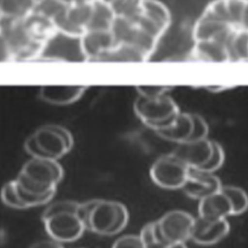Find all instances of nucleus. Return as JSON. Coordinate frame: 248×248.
<instances>
[{"mask_svg":"<svg viewBox=\"0 0 248 248\" xmlns=\"http://www.w3.org/2000/svg\"><path fill=\"white\" fill-rule=\"evenodd\" d=\"M85 89L79 85H46L41 88L40 97L51 105L65 106L78 100Z\"/></svg>","mask_w":248,"mask_h":248,"instance_id":"obj_13","label":"nucleus"},{"mask_svg":"<svg viewBox=\"0 0 248 248\" xmlns=\"http://www.w3.org/2000/svg\"><path fill=\"white\" fill-rule=\"evenodd\" d=\"M78 214L86 231L101 235L120 232L129 220L128 210L123 203L102 199L80 202Z\"/></svg>","mask_w":248,"mask_h":248,"instance_id":"obj_1","label":"nucleus"},{"mask_svg":"<svg viewBox=\"0 0 248 248\" xmlns=\"http://www.w3.org/2000/svg\"><path fill=\"white\" fill-rule=\"evenodd\" d=\"M81 38L58 29L46 44L40 58L86 60Z\"/></svg>","mask_w":248,"mask_h":248,"instance_id":"obj_7","label":"nucleus"},{"mask_svg":"<svg viewBox=\"0 0 248 248\" xmlns=\"http://www.w3.org/2000/svg\"><path fill=\"white\" fill-rule=\"evenodd\" d=\"M79 204L74 201H58L46 206L42 221L51 239L60 243L73 242L83 234L86 230L78 214Z\"/></svg>","mask_w":248,"mask_h":248,"instance_id":"obj_2","label":"nucleus"},{"mask_svg":"<svg viewBox=\"0 0 248 248\" xmlns=\"http://www.w3.org/2000/svg\"><path fill=\"white\" fill-rule=\"evenodd\" d=\"M81 39L86 60H103L117 44L111 30H89Z\"/></svg>","mask_w":248,"mask_h":248,"instance_id":"obj_11","label":"nucleus"},{"mask_svg":"<svg viewBox=\"0 0 248 248\" xmlns=\"http://www.w3.org/2000/svg\"><path fill=\"white\" fill-rule=\"evenodd\" d=\"M111 248H146V247L140 235L126 234L117 238Z\"/></svg>","mask_w":248,"mask_h":248,"instance_id":"obj_23","label":"nucleus"},{"mask_svg":"<svg viewBox=\"0 0 248 248\" xmlns=\"http://www.w3.org/2000/svg\"><path fill=\"white\" fill-rule=\"evenodd\" d=\"M169 90L170 87L163 85H140L137 87L139 95L146 98H157L166 95Z\"/></svg>","mask_w":248,"mask_h":248,"instance_id":"obj_24","label":"nucleus"},{"mask_svg":"<svg viewBox=\"0 0 248 248\" xmlns=\"http://www.w3.org/2000/svg\"><path fill=\"white\" fill-rule=\"evenodd\" d=\"M212 151L213 140L204 139L177 144L171 153L190 168L201 169L209 161Z\"/></svg>","mask_w":248,"mask_h":248,"instance_id":"obj_10","label":"nucleus"},{"mask_svg":"<svg viewBox=\"0 0 248 248\" xmlns=\"http://www.w3.org/2000/svg\"><path fill=\"white\" fill-rule=\"evenodd\" d=\"M74 140L69 130L55 124H47L38 128L30 135L24 149L31 158L58 160L73 147Z\"/></svg>","mask_w":248,"mask_h":248,"instance_id":"obj_3","label":"nucleus"},{"mask_svg":"<svg viewBox=\"0 0 248 248\" xmlns=\"http://www.w3.org/2000/svg\"><path fill=\"white\" fill-rule=\"evenodd\" d=\"M190 167L174 154L163 155L154 161L150 168V177L159 187L169 190L182 189Z\"/></svg>","mask_w":248,"mask_h":248,"instance_id":"obj_5","label":"nucleus"},{"mask_svg":"<svg viewBox=\"0 0 248 248\" xmlns=\"http://www.w3.org/2000/svg\"><path fill=\"white\" fill-rule=\"evenodd\" d=\"M134 110L139 119L156 133L170 127L181 112L175 101L169 95L157 98L138 96Z\"/></svg>","mask_w":248,"mask_h":248,"instance_id":"obj_4","label":"nucleus"},{"mask_svg":"<svg viewBox=\"0 0 248 248\" xmlns=\"http://www.w3.org/2000/svg\"><path fill=\"white\" fill-rule=\"evenodd\" d=\"M221 191L228 197L232 204V215H241L248 210V194L238 186H223Z\"/></svg>","mask_w":248,"mask_h":248,"instance_id":"obj_18","label":"nucleus"},{"mask_svg":"<svg viewBox=\"0 0 248 248\" xmlns=\"http://www.w3.org/2000/svg\"><path fill=\"white\" fill-rule=\"evenodd\" d=\"M38 0H1V19H19L33 13Z\"/></svg>","mask_w":248,"mask_h":248,"instance_id":"obj_16","label":"nucleus"},{"mask_svg":"<svg viewBox=\"0 0 248 248\" xmlns=\"http://www.w3.org/2000/svg\"><path fill=\"white\" fill-rule=\"evenodd\" d=\"M38 1H40V0H38Z\"/></svg>","mask_w":248,"mask_h":248,"instance_id":"obj_28","label":"nucleus"},{"mask_svg":"<svg viewBox=\"0 0 248 248\" xmlns=\"http://www.w3.org/2000/svg\"><path fill=\"white\" fill-rule=\"evenodd\" d=\"M1 198L3 202L9 207H12L15 209H26L17 196L16 189V179L7 182L3 186Z\"/></svg>","mask_w":248,"mask_h":248,"instance_id":"obj_20","label":"nucleus"},{"mask_svg":"<svg viewBox=\"0 0 248 248\" xmlns=\"http://www.w3.org/2000/svg\"><path fill=\"white\" fill-rule=\"evenodd\" d=\"M225 162V152L224 149L222 147V145L213 140V151H212V155L209 159V161L200 170L207 171V172H213L216 171L217 170H219L223 164Z\"/></svg>","mask_w":248,"mask_h":248,"instance_id":"obj_21","label":"nucleus"},{"mask_svg":"<svg viewBox=\"0 0 248 248\" xmlns=\"http://www.w3.org/2000/svg\"><path fill=\"white\" fill-rule=\"evenodd\" d=\"M141 13L149 19L167 30L170 23V13L169 9L158 0H144Z\"/></svg>","mask_w":248,"mask_h":248,"instance_id":"obj_17","label":"nucleus"},{"mask_svg":"<svg viewBox=\"0 0 248 248\" xmlns=\"http://www.w3.org/2000/svg\"><path fill=\"white\" fill-rule=\"evenodd\" d=\"M65 3H67L68 5H80V4H90L93 3L97 0H62Z\"/></svg>","mask_w":248,"mask_h":248,"instance_id":"obj_26","label":"nucleus"},{"mask_svg":"<svg viewBox=\"0 0 248 248\" xmlns=\"http://www.w3.org/2000/svg\"><path fill=\"white\" fill-rule=\"evenodd\" d=\"M198 212L199 216L204 219L220 220L231 216L232 209L228 197L220 191L201 200Z\"/></svg>","mask_w":248,"mask_h":248,"instance_id":"obj_12","label":"nucleus"},{"mask_svg":"<svg viewBox=\"0 0 248 248\" xmlns=\"http://www.w3.org/2000/svg\"><path fill=\"white\" fill-rule=\"evenodd\" d=\"M30 248H64L62 244L53 239L50 240H40L30 246Z\"/></svg>","mask_w":248,"mask_h":248,"instance_id":"obj_25","label":"nucleus"},{"mask_svg":"<svg viewBox=\"0 0 248 248\" xmlns=\"http://www.w3.org/2000/svg\"><path fill=\"white\" fill-rule=\"evenodd\" d=\"M195 218L183 210H170L157 220L158 231L166 244L185 243L190 239Z\"/></svg>","mask_w":248,"mask_h":248,"instance_id":"obj_6","label":"nucleus"},{"mask_svg":"<svg viewBox=\"0 0 248 248\" xmlns=\"http://www.w3.org/2000/svg\"><path fill=\"white\" fill-rule=\"evenodd\" d=\"M193 129L194 122L192 113L180 112L170 127L157 132V135L166 140L180 144L190 141Z\"/></svg>","mask_w":248,"mask_h":248,"instance_id":"obj_14","label":"nucleus"},{"mask_svg":"<svg viewBox=\"0 0 248 248\" xmlns=\"http://www.w3.org/2000/svg\"><path fill=\"white\" fill-rule=\"evenodd\" d=\"M222 187L221 180L213 172L190 168L188 178L182 187V191L189 198L201 201L220 192Z\"/></svg>","mask_w":248,"mask_h":248,"instance_id":"obj_8","label":"nucleus"},{"mask_svg":"<svg viewBox=\"0 0 248 248\" xmlns=\"http://www.w3.org/2000/svg\"><path fill=\"white\" fill-rule=\"evenodd\" d=\"M191 57L202 61H229L231 60L229 50L223 43L217 41L195 42L191 50Z\"/></svg>","mask_w":248,"mask_h":248,"instance_id":"obj_15","label":"nucleus"},{"mask_svg":"<svg viewBox=\"0 0 248 248\" xmlns=\"http://www.w3.org/2000/svg\"><path fill=\"white\" fill-rule=\"evenodd\" d=\"M230 230L231 226L227 219L208 220L198 216L195 218L190 239L199 245L209 246L226 237Z\"/></svg>","mask_w":248,"mask_h":248,"instance_id":"obj_9","label":"nucleus"},{"mask_svg":"<svg viewBox=\"0 0 248 248\" xmlns=\"http://www.w3.org/2000/svg\"><path fill=\"white\" fill-rule=\"evenodd\" d=\"M192 115H193L194 129H193V134L190 141L207 139L209 129L204 118L197 113H192Z\"/></svg>","mask_w":248,"mask_h":248,"instance_id":"obj_22","label":"nucleus"},{"mask_svg":"<svg viewBox=\"0 0 248 248\" xmlns=\"http://www.w3.org/2000/svg\"><path fill=\"white\" fill-rule=\"evenodd\" d=\"M162 248H187V246L185 243H175V244L165 245Z\"/></svg>","mask_w":248,"mask_h":248,"instance_id":"obj_27","label":"nucleus"},{"mask_svg":"<svg viewBox=\"0 0 248 248\" xmlns=\"http://www.w3.org/2000/svg\"><path fill=\"white\" fill-rule=\"evenodd\" d=\"M108 4L117 16L136 17L140 14L144 0H102Z\"/></svg>","mask_w":248,"mask_h":248,"instance_id":"obj_19","label":"nucleus"}]
</instances>
